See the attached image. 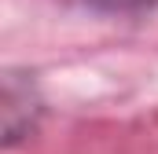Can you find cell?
Returning <instances> with one entry per match:
<instances>
[{
	"instance_id": "cell-1",
	"label": "cell",
	"mask_w": 158,
	"mask_h": 154,
	"mask_svg": "<svg viewBox=\"0 0 158 154\" xmlns=\"http://www.w3.org/2000/svg\"><path fill=\"white\" fill-rule=\"evenodd\" d=\"M40 117V92L30 74L7 70L4 74V95H0V121H4V147H15L37 128Z\"/></svg>"
},
{
	"instance_id": "cell-2",
	"label": "cell",
	"mask_w": 158,
	"mask_h": 154,
	"mask_svg": "<svg viewBox=\"0 0 158 154\" xmlns=\"http://www.w3.org/2000/svg\"><path fill=\"white\" fill-rule=\"evenodd\" d=\"M88 7H96V11H103V15H143V11H151L158 0H85Z\"/></svg>"
}]
</instances>
